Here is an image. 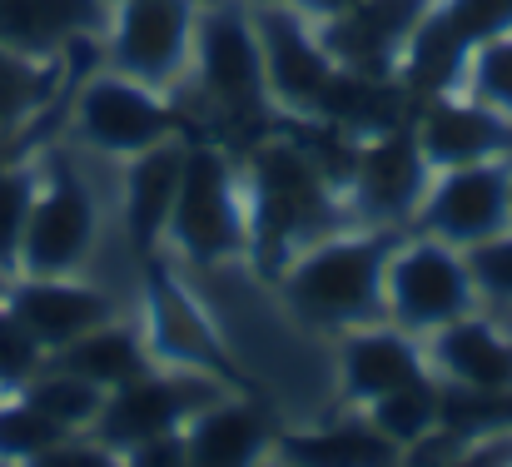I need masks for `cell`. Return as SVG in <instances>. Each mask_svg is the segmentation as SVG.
I'll return each instance as SVG.
<instances>
[{
	"label": "cell",
	"instance_id": "9c48e42d",
	"mask_svg": "<svg viewBox=\"0 0 512 467\" xmlns=\"http://www.w3.org/2000/svg\"><path fill=\"white\" fill-rule=\"evenodd\" d=\"M249 10H254L259 45H264L269 110L319 125L324 100H329V90L343 70L329 55V45L319 40V25L304 10H289V5H249Z\"/></svg>",
	"mask_w": 512,
	"mask_h": 467
},
{
	"label": "cell",
	"instance_id": "74e56055",
	"mask_svg": "<svg viewBox=\"0 0 512 467\" xmlns=\"http://www.w3.org/2000/svg\"><path fill=\"white\" fill-rule=\"evenodd\" d=\"M348 5H358V0H309L304 5V15H314V20H329V15H339Z\"/></svg>",
	"mask_w": 512,
	"mask_h": 467
},
{
	"label": "cell",
	"instance_id": "60d3db41",
	"mask_svg": "<svg viewBox=\"0 0 512 467\" xmlns=\"http://www.w3.org/2000/svg\"><path fill=\"white\" fill-rule=\"evenodd\" d=\"M0 467H15V463H0Z\"/></svg>",
	"mask_w": 512,
	"mask_h": 467
},
{
	"label": "cell",
	"instance_id": "e575fe53",
	"mask_svg": "<svg viewBox=\"0 0 512 467\" xmlns=\"http://www.w3.org/2000/svg\"><path fill=\"white\" fill-rule=\"evenodd\" d=\"M20 467H125V458L115 448L95 443L90 433H70V438H60L55 448L35 453L30 463H20Z\"/></svg>",
	"mask_w": 512,
	"mask_h": 467
},
{
	"label": "cell",
	"instance_id": "83f0119b",
	"mask_svg": "<svg viewBox=\"0 0 512 467\" xmlns=\"http://www.w3.org/2000/svg\"><path fill=\"white\" fill-rule=\"evenodd\" d=\"M438 428L463 438V443L512 433V388L508 393H478V388L443 383L438 388Z\"/></svg>",
	"mask_w": 512,
	"mask_h": 467
},
{
	"label": "cell",
	"instance_id": "4dcf8cb0",
	"mask_svg": "<svg viewBox=\"0 0 512 467\" xmlns=\"http://www.w3.org/2000/svg\"><path fill=\"white\" fill-rule=\"evenodd\" d=\"M60 438H70L65 428H55L45 413H35L25 398H10L0 403V463H30L35 453L55 448Z\"/></svg>",
	"mask_w": 512,
	"mask_h": 467
},
{
	"label": "cell",
	"instance_id": "603a6c76",
	"mask_svg": "<svg viewBox=\"0 0 512 467\" xmlns=\"http://www.w3.org/2000/svg\"><path fill=\"white\" fill-rule=\"evenodd\" d=\"M468 50L458 40V30L438 15V5L423 15V25L413 30V40L403 45V60H398V85L403 95L418 105V100H433V95H453L463 90V70H468Z\"/></svg>",
	"mask_w": 512,
	"mask_h": 467
},
{
	"label": "cell",
	"instance_id": "277c9868",
	"mask_svg": "<svg viewBox=\"0 0 512 467\" xmlns=\"http://www.w3.org/2000/svg\"><path fill=\"white\" fill-rule=\"evenodd\" d=\"M189 75H194L199 100L214 105L219 115H264L269 110L264 45H259L254 10L244 0H199Z\"/></svg>",
	"mask_w": 512,
	"mask_h": 467
},
{
	"label": "cell",
	"instance_id": "ba28073f",
	"mask_svg": "<svg viewBox=\"0 0 512 467\" xmlns=\"http://www.w3.org/2000/svg\"><path fill=\"white\" fill-rule=\"evenodd\" d=\"M75 140L90 145L105 159H135L150 145L179 135V115L170 110L165 90H150L120 70H95L75 85V110H70Z\"/></svg>",
	"mask_w": 512,
	"mask_h": 467
},
{
	"label": "cell",
	"instance_id": "44dd1931",
	"mask_svg": "<svg viewBox=\"0 0 512 467\" xmlns=\"http://www.w3.org/2000/svg\"><path fill=\"white\" fill-rule=\"evenodd\" d=\"M179 448H184V467H259L274 438L254 403L219 398L179 428Z\"/></svg>",
	"mask_w": 512,
	"mask_h": 467
},
{
	"label": "cell",
	"instance_id": "d590c367",
	"mask_svg": "<svg viewBox=\"0 0 512 467\" xmlns=\"http://www.w3.org/2000/svg\"><path fill=\"white\" fill-rule=\"evenodd\" d=\"M512 458V433H498V438H478L468 443L463 453H453L443 467H503Z\"/></svg>",
	"mask_w": 512,
	"mask_h": 467
},
{
	"label": "cell",
	"instance_id": "8fae6325",
	"mask_svg": "<svg viewBox=\"0 0 512 467\" xmlns=\"http://www.w3.org/2000/svg\"><path fill=\"white\" fill-rule=\"evenodd\" d=\"M413 224H418V234L443 239L453 249H473V244L512 229V159L433 169Z\"/></svg>",
	"mask_w": 512,
	"mask_h": 467
},
{
	"label": "cell",
	"instance_id": "484cf974",
	"mask_svg": "<svg viewBox=\"0 0 512 467\" xmlns=\"http://www.w3.org/2000/svg\"><path fill=\"white\" fill-rule=\"evenodd\" d=\"M15 398H25L35 413H45V418H50L55 428H65V433H90L110 393H105L100 383L80 378V373H65V368H55V363H40V373H30V378L15 388Z\"/></svg>",
	"mask_w": 512,
	"mask_h": 467
},
{
	"label": "cell",
	"instance_id": "7c38bea8",
	"mask_svg": "<svg viewBox=\"0 0 512 467\" xmlns=\"http://www.w3.org/2000/svg\"><path fill=\"white\" fill-rule=\"evenodd\" d=\"M428 179H433V164L423 159L408 120H398L388 130L363 135L348 150L343 194L358 204L363 219H373L383 229H398V224H413V214L428 194Z\"/></svg>",
	"mask_w": 512,
	"mask_h": 467
},
{
	"label": "cell",
	"instance_id": "9a60e30c",
	"mask_svg": "<svg viewBox=\"0 0 512 467\" xmlns=\"http://www.w3.org/2000/svg\"><path fill=\"white\" fill-rule=\"evenodd\" d=\"M408 130L433 169L483 164V159H512V120L478 105L473 95H433L408 110Z\"/></svg>",
	"mask_w": 512,
	"mask_h": 467
},
{
	"label": "cell",
	"instance_id": "836d02e7",
	"mask_svg": "<svg viewBox=\"0 0 512 467\" xmlns=\"http://www.w3.org/2000/svg\"><path fill=\"white\" fill-rule=\"evenodd\" d=\"M40 363H45L40 343L15 323V313L0 304V388H20L30 373H40Z\"/></svg>",
	"mask_w": 512,
	"mask_h": 467
},
{
	"label": "cell",
	"instance_id": "2e32d148",
	"mask_svg": "<svg viewBox=\"0 0 512 467\" xmlns=\"http://www.w3.org/2000/svg\"><path fill=\"white\" fill-rule=\"evenodd\" d=\"M0 304L15 313V323L40 343L45 358L115 318V299L105 289L85 284L80 274H70V279H25L20 274V279L5 284Z\"/></svg>",
	"mask_w": 512,
	"mask_h": 467
},
{
	"label": "cell",
	"instance_id": "f1b7e54d",
	"mask_svg": "<svg viewBox=\"0 0 512 467\" xmlns=\"http://www.w3.org/2000/svg\"><path fill=\"white\" fill-rule=\"evenodd\" d=\"M40 189V159H5L0 155V274H20V239L25 219Z\"/></svg>",
	"mask_w": 512,
	"mask_h": 467
},
{
	"label": "cell",
	"instance_id": "4316f807",
	"mask_svg": "<svg viewBox=\"0 0 512 467\" xmlns=\"http://www.w3.org/2000/svg\"><path fill=\"white\" fill-rule=\"evenodd\" d=\"M363 418L398 448H413L418 438H428L438 428V383L433 378H418V383H403L373 403H363Z\"/></svg>",
	"mask_w": 512,
	"mask_h": 467
},
{
	"label": "cell",
	"instance_id": "4fadbf2b",
	"mask_svg": "<svg viewBox=\"0 0 512 467\" xmlns=\"http://www.w3.org/2000/svg\"><path fill=\"white\" fill-rule=\"evenodd\" d=\"M438 0H358L319 25V40L329 45V55L353 75H373V80H398V60L403 45L413 40V30L423 25V15Z\"/></svg>",
	"mask_w": 512,
	"mask_h": 467
},
{
	"label": "cell",
	"instance_id": "5b68a950",
	"mask_svg": "<svg viewBox=\"0 0 512 467\" xmlns=\"http://www.w3.org/2000/svg\"><path fill=\"white\" fill-rule=\"evenodd\" d=\"M100 239V199L70 159H40V189L20 239L25 279H70L90 264ZM15 274V279H20Z\"/></svg>",
	"mask_w": 512,
	"mask_h": 467
},
{
	"label": "cell",
	"instance_id": "ffe728a7",
	"mask_svg": "<svg viewBox=\"0 0 512 467\" xmlns=\"http://www.w3.org/2000/svg\"><path fill=\"white\" fill-rule=\"evenodd\" d=\"M428 363L443 373V383L478 388V393H508L512 388V338L498 333V323L463 313L428 333Z\"/></svg>",
	"mask_w": 512,
	"mask_h": 467
},
{
	"label": "cell",
	"instance_id": "ab89813d",
	"mask_svg": "<svg viewBox=\"0 0 512 467\" xmlns=\"http://www.w3.org/2000/svg\"><path fill=\"white\" fill-rule=\"evenodd\" d=\"M259 467H289V463H284V458L274 453V458H264V463H259Z\"/></svg>",
	"mask_w": 512,
	"mask_h": 467
},
{
	"label": "cell",
	"instance_id": "d6986e66",
	"mask_svg": "<svg viewBox=\"0 0 512 467\" xmlns=\"http://www.w3.org/2000/svg\"><path fill=\"white\" fill-rule=\"evenodd\" d=\"M184 135L150 145L145 155L130 159L125 169V189H120V214H125V234H130V249L140 259H155L160 239H165V224H170L174 194H179V169H184Z\"/></svg>",
	"mask_w": 512,
	"mask_h": 467
},
{
	"label": "cell",
	"instance_id": "b9f144b4",
	"mask_svg": "<svg viewBox=\"0 0 512 467\" xmlns=\"http://www.w3.org/2000/svg\"><path fill=\"white\" fill-rule=\"evenodd\" d=\"M503 467H512V458H508V463H503Z\"/></svg>",
	"mask_w": 512,
	"mask_h": 467
},
{
	"label": "cell",
	"instance_id": "f35d334b",
	"mask_svg": "<svg viewBox=\"0 0 512 467\" xmlns=\"http://www.w3.org/2000/svg\"><path fill=\"white\" fill-rule=\"evenodd\" d=\"M244 5H289V10H304L309 0H244Z\"/></svg>",
	"mask_w": 512,
	"mask_h": 467
},
{
	"label": "cell",
	"instance_id": "7a4b0ae2",
	"mask_svg": "<svg viewBox=\"0 0 512 467\" xmlns=\"http://www.w3.org/2000/svg\"><path fill=\"white\" fill-rule=\"evenodd\" d=\"M249 249H259L264 274L284 269L304 244L334 234L339 224V184L334 169L299 140L259 145L249 159Z\"/></svg>",
	"mask_w": 512,
	"mask_h": 467
},
{
	"label": "cell",
	"instance_id": "ac0fdd59",
	"mask_svg": "<svg viewBox=\"0 0 512 467\" xmlns=\"http://www.w3.org/2000/svg\"><path fill=\"white\" fill-rule=\"evenodd\" d=\"M418 378H428V353L413 343V333L388 323H363L339 338V393L348 403L363 408Z\"/></svg>",
	"mask_w": 512,
	"mask_h": 467
},
{
	"label": "cell",
	"instance_id": "f546056e",
	"mask_svg": "<svg viewBox=\"0 0 512 467\" xmlns=\"http://www.w3.org/2000/svg\"><path fill=\"white\" fill-rule=\"evenodd\" d=\"M463 95H473L478 105H488V110H498V115L512 120V30L468 50Z\"/></svg>",
	"mask_w": 512,
	"mask_h": 467
},
{
	"label": "cell",
	"instance_id": "6da1fadb",
	"mask_svg": "<svg viewBox=\"0 0 512 467\" xmlns=\"http://www.w3.org/2000/svg\"><path fill=\"white\" fill-rule=\"evenodd\" d=\"M398 229H334L314 244H304L284 269H279V289L284 304L294 309L299 323L309 328H329V333H348L363 323H388L383 313V269L388 254L398 249Z\"/></svg>",
	"mask_w": 512,
	"mask_h": 467
},
{
	"label": "cell",
	"instance_id": "d4e9b609",
	"mask_svg": "<svg viewBox=\"0 0 512 467\" xmlns=\"http://www.w3.org/2000/svg\"><path fill=\"white\" fill-rule=\"evenodd\" d=\"M65 80H70V55L35 60V55L0 50V145L25 135L50 110V100L65 90Z\"/></svg>",
	"mask_w": 512,
	"mask_h": 467
},
{
	"label": "cell",
	"instance_id": "cb8c5ba5",
	"mask_svg": "<svg viewBox=\"0 0 512 467\" xmlns=\"http://www.w3.org/2000/svg\"><path fill=\"white\" fill-rule=\"evenodd\" d=\"M274 453L289 467H403V448L388 443L368 418L319 433H284L274 438Z\"/></svg>",
	"mask_w": 512,
	"mask_h": 467
},
{
	"label": "cell",
	"instance_id": "7402d4cb",
	"mask_svg": "<svg viewBox=\"0 0 512 467\" xmlns=\"http://www.w3.org/2000/svg\"><path fill=\"white\" fill-rule=\"evenodd\" d=\"M45 363H55V368H65V373H80V378L100 383L105 393H115V388H125L130 378H140V373H150V368H155L145 333H140V328H130V323H120V318H110V323L90 328L85 338L65 343V348H60V353H50Z\"/></svg>",
	"mask_w": 512,
	"mask_h": 467
},
{
	"label": "cell",
	"instance_id": "52a82bcc",
	"mask_svg": "<svg viewBox=\"0 0 512 467\" xmlns=\"http://www.w3.org/2000/svg\"><path fill=\"white\" fill-rule=\"evenodd\" d=\"M229 398V383L199 368H150L140 378H130L125 388H115L90 428L95 443L115 448L120 458L155 443V438H174L199 408Z\"/></svg>",
	"mask_w": 512,
	"mask_h": 467
},
{
	"label": "cell",
	"instance_id": "8992f818",
	"mask_svg": "<svg viewBox=\"0 0 512 467\" xmlns=\"http://www.w3.org/2000/svg\"><path fill=\"white\" fill-rule=\"evenodd\" d=\"M473 309H478V284L468 274L463 249L428 239V234L398 239V249L388 254V269H383V313L393 328L428 338L433 328Z\"/></svg>",
	"mask_w": 512,
	"mask_h": 467
},
{
	"label": "cell",
	"instance_id": "1f68e13d",
	"mask_svg": "<svg viewBox=\"0 0 512 467\" xmlns=\"http://www.w3.org/2000/svg\"><path fill=\"white\" fill-rule=\"evenodd\" d=\"M468 259V274L478 284V299H493V304H512V229L463 249Z\"/></svg>",
	"mask_w": 512,
	"mask_h": 467
},
{
	"label": "cell",
	"instance_id": "8d00e7d4",
	"mask_svg": "<svg viewBox=\"0 0 512 467\" xmlns=\"http://www.w3.org/2000/svg\"><path fill=\"white\" fill-rule=\"evenodd\" d=\"M125 467H184V448H179V433L174 438H155L135 453H125Z\"/></svg>",
	"mask_w": 512,
	"mask_h": 467
},
{
	"label": "cell",
	"instance_id": "5bb4252c",
	"mask_svg": "<svg viewBox=\"0 0 512 467\" xmlns=\"http://www.w3.org/2000/svg\"><path fill=\"white\" fill-rule=\"evenodd\" d=\"M150 269V289H145V343H150V358L165 363V368H199V373H214L224 383H239L214 323L199 313V304L184 294V284L174 279L170 269H160L155 259H145Z\"/></svg>",
	"mask_w": 512,
	"mask_h": 467
},
{
	"label": "cell",
	"instance_id": "e0dca14e",
	"mask_svg": "<svg viewBox=\"0 0 512 467\" xmlns=\"http://www.w3.org/2000/svg\"><path fill=\"white\" fill-rule=\"evenodd\" d=\"M115 0H0V50L60 60L90 40H105Z\"/></svg>",
	"mask_w": 512,
	"mask_h": 467
},
{
	"label": "cell",
	"instance_id": "d6a6232c",
	"mask_svg": "<svg viewBox=\"0 0 512 467\" xmlns=\"http://www.w3.org/2000/svg\"><path fill=\"white\" fill-rule=\"evenodd\" d=\"M438 15L458 30L463 45H483L512 30V0H438Z\"/></svg>",
	"mask_w": 512,
	"mask_h": 467
},
{
	"label": "cell",
	"instance_id": "3957f363",
	"mask_svg": "<svg viewBox=\"0 0 512 467\" xmlns=\"http://www.w3.org/2000/svg\"><path fill=\"white\" fill-rule=\"evenodd\" d=\"M174 259L194 269H219L249 254V204L239 189V164L224 145L194 140L184 145L179 194H174L170 224H165Z\"/></svg>",
	"mask_w": 512,
	"mask_h": 467
},
{
	"label": "cell",
	"instance_id": "30bf717a",
	"mask_svg": "<svg viewBox=\"0 0 512 467\" xmlns=\"http://www.w3.org/2000/svg\"><path fill=\"white\" fill-rule=\"evenodd\" d=\"M194 15L199 0H115L105 25V65L150 90L179 85L189 75Z\"/></svg>",
	"mask_w": 512,
	"mask_h": 467
}]
</instances>
